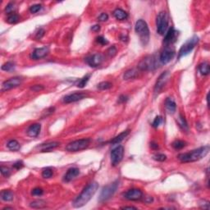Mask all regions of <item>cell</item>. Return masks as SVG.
I'll use <instances>...</instances> for the list:
<instances>
[{"instance_id":"cell-1","label":"cell","mask_w":210,"mask_h":210,"mask_svg":"<svg viewBox=\"0 0 210 210\" xmlns=\"http://www.w3.org/2000/svg\"><path fill=\"white\" fill-rule=\"evenodd\" d=\"M98 188V184L97 182H93L90 183L87 186L85 187L81 193L73 200V207L74 208H81V207L85 205L90 200L91 198L94 195Z\"/></svg>"},{"instance_id":"cell-2","label":"cell","mask_w":210,"mask_h":210,"mask_svg":"<svg viewBox=\"0 0 210 210\" xmlns=\"http://www.w3.org/2000/svg\"><path fill=\"white\" fill-rule=\"evenodd\" d=\"M209 146L206 145L203 147H200L196 150H192L188 153H184L178 155V159L182 163H192L200 160L208 154Z\"/></svg>"},{"instance_id":"cell-3","label":"cell","mask_w":210,"mask_h":210,"mask_svg":"<svg viewBox=\"0 0 210 210\" xmlns=\"http://www.w3.org/2000/svg\"><path fill=\"white\" fill-rule=\"evenodd\" d=\"M135 30L136 34L140 36V41L143 45H147L150 40V30H149L147 23L142 19L138 20L135 23Z\"/></svg>"},{"instance_id":"cell-4","label":"cell","mask_w":210,"mask_h":210,"mask_svg":"<svg viewBox=\"0 0 210 210\" xmlns=\"http://www.w3.org/2000/svg\"><path fill=\"white\" fill-rule=\"evenodd\" d=\"M118 186H119V182L116 181V182H112L111 184L103 187L100 193V195H99V198H98L99 202L102 203V202H104V201L109 199L115 194V192L118 188Z\"/></svg>"},{"instance_id":"cell-5","label":"cell","mask_w":210,"mask_h":210,"mask_svg":"<svg viewBox=\"0 0 210 210\" xmlns=\"http://www.w3.org/2000/svg\"><path fill=\"white\" fill-rule=\"evenodd\" d=\"M198 42L199 37L197 35H194L193 37L187 40L186 42L181 47L180 50L178 52V59H181L182 57L186 56L190 53H191V51L194 49V48L198 44Z\"/></svg>"},{"instance_id":"cell-6","label":"cell","mask_w":210,"mask_h":210,"mask_svg":"<svg viewBox=\"0 0 210 210\" xmlns=\"http://www.w3.org/2000/svg\"><path fill=\"white\" fill-rule=\"evenodd\" d=\"M157 31L159 35H164L168 31V16L166 12H159L156 19Z\"/></svg>"},{"instance_id":"cell-7","label":"cell","mask_w":210,"mask_h":210,"mask_svg":"<svg viewBox=\"0 0 210 210\" xmlns=\"http://www.w3.org/2000/svg\"><path fill=\"white\" fill-rule=\"evenodd\" d=\"M90 144V139H81V140H74L67 145L66 150L69 152H78L85 150L86 148H88Z\"/></svg>"},{"instance_id":"cell-8","label":"cell","mask_w":210,"mask_h":210,"mask_svg":"<svg viewBox=\"0 0 210 210\" xmlns=\"http://www.w3.org/2000/svg\"><path fill=\"white\" fill-rule=\"evenodd\" d=\"M138 68L141 71H153L157 68L156 59L154 56H147L140 61Z\"/></svg>"},{"instance_id":"cell-9","label":"cell","mask_w":210,"mask_h":210,"mask_svg":"<svg viewBox=\"0 0 210 210\" xmlns=\"http://www.w3.org/2000/svg\"><path fill=\"white\" fill-rule=\"evenodd\" d=\"M124 155V148L121 145H118L117 148H115L111 152V162L112 166H117L121 163L123 159Z\"/></svg>"},{"instance_id":"cell-10","label":"cell","mask_w":210,"mask_h":210,"mask_svg":"<svg viewBox=\"0 0 210 210\" xmlns=\"http://www.w3.org/2000/svg\"><path fill=\"white\" fill-rule=\"evenodd\" d=\"M170 77L171 75L169 72H164L159 76V77L157 80L155 86H154V93L159 94L161 92L162 90L164 89V86L166 85V84L168 83V80L170 79Z\"/></svg>"},{"instance_id":"cell-11","label":"cell","mask_w":210,"mask_h":210,"mask_svg":"<svg viewBox=\"0 0 210 210\" xmlns=\"http://www.w3.org/2000/svg\"><path fill=\"white\" fill-rule=\"evenodd\" d=\"M22 82V78L19 77H12V78H10V79L5 81L2 85V91L5 90H9L11 89H13V88H16V87H18L21 84Z\"/></svg>"},{"instance_id":"cell-12","label":"cell","mask_w":210,"mask_h":210,"mask_svg":"<svg viewBox=\"0 0 210 210\" xmlns=\"http://www.w3.org/2000/svg\"><path fill=\"white\" fill-rule=\"evenodd\" d=\"M103 56L101 54H94L85 59V63L91 68H97L103 63Z\"/></svg>"},{"instance_id":"cell-13","label":"cell","mask_w":210,"mask_h":210,"mask_svg":"<svg viewBox=\"0 0 210 210\" xmlns=\"http://www.w3.org/2000/svg\"><path fill=\"white\" fill-rule=\"evenodd\" d=\"M88 94L85 92H75V93L69 94L63 98V102L66 103H74L77 101L81 100L83 98H86Z\"/></svg>"},{"instance_id":"cell-14","label":"cell","mask_w":210,"mask_h":210,"mask_svg":"<svg viewBox=\"0 0 210 210\" xmlns=\"http://www.w3.org/2000/svg\"><path fill=\"white\" fill-rule=\"evenodd\" d=\"M174 56H175V50L172 49L171 48H166L160 54L159 61L163 64H167L174 58Z\"/></svg>"},{"instance_id":"cell-15","label":"cell","mask_w":210,"mask_h":210,"mask_svg":"<svg viewBox=\"0 0 210 210\" xmlns=\"http://www.w3.org/2000/svg\"><path fill=\"white\" fill-rule=\"evenodd\" d=\"M124 198L128 199V200L136 201L140 200V199L142 198L143 193L142 191L139 189H131L127 190V191L123 195Z\"/></svg>"},{"instance_id":"cell-16","label":"cell","mask_w":210,"mask_h":210,"mask_svg":"<svg viewBox=\"0 0 210 210\" xmlns=\"http://www.w3.org/2000/svg\"><path fill=\"white\" fill-rule=\"evenodd\" d=\"M49 53V47L45 46L42 47V48H38V49H35L34 51L31 53L30 54V58L34 60H38V59H43L46 57Z\"/></svg>"},{"instance_id":"cell-17","label":"cell","mask_w":210,"mask_h":210,"mask_svg":"<svg viewBox=\"0 0 210 210\" xmlns=\"http://www.w3.org/2000/svg\"><path fill=\"white\" fill-rule=\"evenodd\" d=\"M177 37V32L176 31L173 27H171L166 32L165 37H164V43L165 45H170L176 41V39Z\"/></svg>"},{"instance_id":"cell-18","label":"cell","mask_w":210,"mask_h":210,"mask_svg":"<svg viewBox=\"0 0 210 210\" xmlns=\"http://www.w3.org/2000/svg\"><path fill=\"white\" fill-rule=\"evenodd\" d=\"M80 174V170L77 168H69L68 172L65 173V175L63 176V181L65 182H69L72 181L75 177Z\"/></svg>"},{"instance_id":"cell-19","label":"cell","mask_w":210,"mask_h":210,"mask_svg":"<svg viewBox=\"0 0 210 210\" xmlns=\"http://www.w3.org/2000/svg\"><path fill=\"white\" fill-rule=\"evenodd\" d=\"M41 130V125L40 123H35L30 125L27 130V135L30 137H36L40 132Z\"/></svg>"},{"instance_id":"cell-20","label":"cell","mask_w":210,"mask_h":210,"mask_svg":"<svg viewBox=\"0 0 210 210\" xmlns=\"http://www.w3.org/2000/svg\"><path fill=\"white\" fill-rule=\"evenodd\" d=\"M165 107L167 111L171 114L174 113L177 110V104H176L175 101L173 100L172 98H168L166 99Z\"/></svg>"},{"instance_id":"cell-21","label":"cell","mask_w":210,"mask_h":210,"mask_svg":"<svg viewBox=\"0 0 210 210\" xmlns=\"http://www.w3.org/2000/svg\"><path fill=\"white\" fill-rule=\"evenodd\" d=\"M129 133H130V130H126V131H122L121 133H120L119 135H117V136H115L112 140H111V141H110V143L111 144H112V145H116V144H118V143H120L121 141H122V140L125 139V138L127 136V135H129Z\"/></svg>"},{"instance_id":"cell-22","label":"cell","mask_w":210,"mask_h":210,"mask_svg":"<svg viewBox=\"0 0 210 210\" xmlns=\"http://www.w3.org/2000/svg\"><path fill=\"white\" fill-rule=\"evenodd\" d=\"M60 145V143L56 142V141H54V142H49L47 143V144H43L41 146H40V149L42 150V152H47L50 151L53 149H55V148L59 147Z\"/></svg>"},{"instance_id":"cell-23","label":"cell","mask_w":210,"mask_h":210,"mask_svg":"<svg viewBox=\"0 0 210 210\" xmlns=\"http://www.w3.org/2000/svg\"><path fill=\"white\" fill-rule=\"evenodd\" d=\"M0 196H1L2 200L8 202V201H12V199H13V198H14V194H13V192L9 190H2V191L1 192Z\"/></svg>"},{"instance_id":"cell-24","label":"cell","mask_w":210,"mask_h":210,"mask_svg":"<svg viewBox=\"0 0 210 210\" xmlns=\"http://www.w3.org/2000/svg\"><path fill=\"white\" fill-rule=\"evenodd\" d=\"M113 16L117 20H125V19L127 18V13H126L124 10L121 9V8H117V9L114 10V12H113Z\"/></svg>"},{"instance_id":"cell-25","label":"cell","mask_w":210,"mask_h":210,"mask_svg":"<svg viewBox=\"0 0 210 210\" xmlns=\"http://www.w3.org/2000/svg\"><path fill=\"white\" fill-rule=\"evenodd\" d=\"M7 147L11 151H18L20 150V148H21V145H20L17 140H11L7 142Z\"/></svg>"},{"instance_id":"cell-26","label":"cell","mask_w":210,"mask_h":210,"mask_svg":"<svg viewBox=\"0 0 210 210\" xmlns=\"http://www.w3.org/2000/svg\"><path fill=\"white\" fill-rule=\"evenodd\" d=\"M199 72L203 76H207L210 72V68L209 64L208 63H201L200 65L199 66Z\"/></svg>"},{"instance_id":"cell-27","label":"cell","mask_w":210,"mask_h":210,"mask_svg":"<svg viewBox=\"0 0 210 210\" xmlns=\"http://www.w3.org/2000/svg\"><path fill=\"white\" fill-rule=\"evenodd\" d=\"M138 76V72L135 69H130V70L126 71V72L124 73L123 78L124 80H130L134 79Z\"/></svg>"},{"instance_id":"cell-28","label":"cell","mask_w":210,"mask_h":210,"mask_svg":"<svg viewBox=\"0 0 210 210\" xmlns=\"http://www.w3.org/2000/svg\"><path fill=\"white\" fill-rule=\"evenodd\" d=\"M30 206V208H43L46 206V203H45V201L39 199V200H35L31 202Z\"/></svg>"},{"instance_id":"cell-29","label":"cell","mask_w":210,"mask_h":210,"mask_svg":"<svg viewBox=\"0 0 210 210\" xmlns=\"http://www.w3.org/2000/svg\"><path fill=\"white\" fill-rule=\"evenodd\" d=\"M178 124L179 126L182 127L183 130L188 131V124H187L186 121L185 119V117L182 116V114L179 115V118H178Z\"/></svg>"},{"instance_id":"cell-30","label":"cell","mask_w":210,"mask_h":210,"mask_svg":"<svg viewBox=\"0 0 210 210\" xmlns=\"http://www.w3.org/2000/svg\"><path fill=\"white\" fill-rule=\"evenodd\" d=\"M19 20H20L19 16L17 14H15V13H12V14H10L9 16H7V23H9V24L16 23V22H18Z\"/></svg>"},{"instance_id":"cell-31","label":"cell","mask_w":210,"mask_h":210,"mask_svg":"<svg viewBox=\"0 0 210 210\" xmlns=\"http://www.w3.org/2000/svg\"><path fill=\"white\" fill-rule=\"evenodd\" d=\"M90 74H88V75H85L83 78L80 80V81L78 82V84H77V87H79V88H83V87L85 86V85L87 84V82L89 81L90 78Z\"/></svg>"},{"instance_id":"cell-32","label":"cell","mask_w":210,"mask_h":210,"mask_svg":"<svg viewBox=\"0 0 210 210\" xmlns=\"http://www.w3.org/2000/svg\"><path fill=\"white\" fill-rule=\"evenodd\" d=\"M112 83L109 81H103L100 82L99 84L98 85V89L100 90H106L110 89L112 87Z\"/></svg>"},{"instance_id":"cell-33","label":"cell","mask_w":210,"mask_h":210,"mask_svg":"<svg viewBox=\"0 0 210 210\" xmlns=\"http://www.w3.org/2000/svg\"><path fill=\"white\" fill-rule=\"evenodd\" d=\"M54 173H53V170H52L51 168H44L42 171V177L45 179H48V178L52 177Z\"/></svg>"},{"instance_id":"cell-34","label":"cell","mask_w":210,"mask_h":210,"mask_svg":"<svg viewBox=\"0 0 210 210\" xmlns=\"http://www.w3.org/2000/svg\"><path fill=\"white\" fill-rule=\"evenodd\" d=\"M186 146V142L183 140H176L173 143V147L175 150H182Z\"/></svg>"},{"instance_id":"cell-35","label":"cell","mask_w":210,"mask_h":210,"mask_svg":"<svg viewBox=\"0 0 210 210\" xmlns=\"http://www.w3.org/2000/svg\"><path fill=\"white\" fill-rule=\"evenodd\" d=\"M14 68V63H12V62H7V63H4L3 65L2 66V71H6V72H9V71L12 70Z\"/></svg>"},{"instance_id":"cell-36","label":"cell","mask_w":210,"mask_h":210,"mask_svg":"<svg viewBox=\"0 0 210 210\" xmlns=\"http://www.w3.org/2000/svg\"><path fill=\"white\" fill-rule=\"evenodd\" d=\"M153 159H154L155 161L164 162L166 159H167V156H166L165 154H155Z\"/></svg>"},{"instance_id":"cell-37","label":"cell","mask_w":210,"mask_h":210,"mask_svg":"<svg viewBox=\"0 0 210 210\" xmlns=\"http://www.w3.org/2000/svg\"><path fill=\"white\" fill-rule=\"evenodd\" d=\"M0 171H1L2 175L6 177H8L10 176V173H11V171H10L9 168H7V167H3V166H1Z\"/></svg>"},{"instance_id":"cell-38","label":"cell","mask_w":210,"mask_h":210,"mask_svg":"<svg viewBox=\"0 0 210 210\" xmlns=\"http://www.w3.org/2000/svg\"><path fill=\"white\" fill-rule=\"evenodd\" d=\"M41 4H34L32 5L31 7H30V13H36V12H38L39 11H40V9H41Z\"/></svg>"},{"instance_id":"cell-39","label":"cell","mask_w":210,"mask_h":210,"mask_svg":"<svg viewBox=\"0 0 210 210\" xmlns=\"http://www.w3.org/2000/svg\"><path fill=\"white\" fill-rule=\"evenodd\" d=\"M43 193H44V190H43L41 188H40V187H36V188H35V189H33L32 191H31L32 195H35V196L42 195Z\"/></svg>"},{"instance_id":"cell-40","label":"cell","mask_w":210,"mask_h":210,"mask_svg":"<svg viewBox=\"0 0 210 210\" xmlns=\"http://www.w3.org/2000/svg\"><path fill=\"white\" fill-rule=\"evenodd\" d=\"M14 9H15L14 3L10 2V3H8V4L7 5V7L5 8V11H6L7 13H8V14H12V12L14 11Z\"/></svg>"},{"instance_id":"cell-41","label":"cell","mask_w":210,"mask_h":210,"mask_svg":"<svg viewBox=\"0 0 210 210\" xmlns=\"http://www.w3.org/2000/svg\"><path fill=\"white\" fill-rule=\"evenodd\" d=\"M117 53V50L116 49V47L115 46H112L110 47L109 49H107V54H108V56L109 57H114Z\"/></svg>"},{"instance_id":"cell-42","label":"cell","mask_w":210,"mask_h":210,"mask_svg":"<svg viewBox=\"0 0 210 210\" xmlns=\"http://www.w3.org/2000/svg\"><path fill=\"white\" fill-rule=\"evenodd\" d=\"M44 89H45V87L43 86L42 85H35L30 87V90L34 92H40Z\"/></svg>"},{"instance_id":"cell-43","label":"cell","mask_w":210,"mask_h":210,"mask_svg":"<svg viewBox=\"0 0 210 210\" xmlns=\"http://www.w3.org/2000/svg\"><path fill=\"white\" fill-rule=\"evenodd\" d=\"M96 41L102 45H106L108 44V41L104 37H103V36H98V37L96 38Z\"/></svg>"},{"instance_id":"cell-44","label":"cell","mask_w":210,"mask_h":210,"mask_svg":"<svg viewBox=\"0 0 210 210\" xmlns=\"http://www.w3.org/2000/svg\"><path fill=\"white\" fill-rule=\"evenodd\" d=\"M44 35H45V30L42 28L39 29V30H37L36 34H35V39L40 40V39H41V38L44 36Z\"/></svg>"},{"instance_id":"cell-45","label":"cell","mask_w":210,"mask_h":210,"mask_svg":"<svg viewBox=\"0 0 210 210\" xmlns=\"http://www.w3.org/2000/svg\"><path fill=\"white\" fill-rule=\"evenodd\" d=\"M160 122H161V117H159V116H157L156 117H155V119H154V121H153V126L154 127H158V126H159V124H160Z\"/></svg>"},{"instance_id":"cell-46","label":"cell","mask_w":210,"mask_h":210,"mask_svg":"<svg viewBox=\"0 0 210 210\" xmlns=\"http://www.w3.org/2000/svg\"><path fill=\"white\" fill-rule=\"evenodd\" d=\"M23 166H24L23 162L17 161V162H16L14 164H13V168H14L15 169H16V170H19V169H21V168H23Z\"/></svg>"},{"instance_id":"cell-47","label":"cell","mask_w":210,"mask_h":210,"mask_svg":"<svg viewBox=\"0 0 210 210\" xmlns=\"http://www.w3.org/2000/svg\"><path fill=\"white\" fill-rule=\"evenodd\" d=\"M199 204H200V207L202 208H207V209L209 208V202H208V201L202 200Z\"/></svg>"},{"instance_id":"cell-48","label":"cell","mask_w":210,"mask_h":210,"mask_svg":"<svg viewBox=\"0 0 210 210\" xmlns=\"http://www.w3.org/2000/svg\"><path fill=\"white\" fill-rule=\"evenodd\" d=\"M108 19V15L107 13H102L100 16H98V20L100 21H106Z\"/></svg>"},{"instance_id":"cell-49","label":"cell","mask_w":210,"mask_h":210,"mask_svg":"<svg viewBox=\"0 0 210 210\" xmlns=\"http://www.w3.org/2000/svg\"><path fill=\"white\" fill-rule=\"evenodd\" d=\"M126 100H127V97L125 95H121L119 97V98H118V102L119 103H125Z\"/></svg>"},{"instance_id":"cell-50","label":"cell","mask_w":210,"mask_h":210,"mask_svg":"<svg viewBox=\"0 0 210 210\" xmlns=\"http://www.w3.org/2000/svg\"><path fill=\"white\" fill-rule=\"evenodd\" d=\"M55 110V108L54 107H49V109L46 110V112H45V115L46 116H48V115H50L52 114L53 112H54V111Z\"/></svg>"},{"instance_id":"cell-51","label":"cell","mask_w":210,"mask_h":210,"mask_svg":"<svg viewBox=\"0 0 210 210\" xmlns=\"http://www.w3.org/2000/svg\"><path fill=\"white\" fill-rule=\"evenodd\" d=\"M91 30H93V31H94V32H98V30H100V26H98V25H95V26H92Z\"/></svg>"},{"instance_id":"cell-52","label":"cell","mask_w":210,"mask_h":210,"mask_svg":"<svg viewBox=\"0 0 210 210\" xmlns=\"http://www.w3.org/2000/svg\"><path fill=\"white\" fill-rule=\"evenodd\" d=\"M150 147H151L152 149H154V150H157V149L159 148V145H157L156 143L152 142V143H150Z\"/></svg>"},{"instance_id":"cell-53","label":"cell","mask_w":210,"mask_h":210,"mask_svg":"<svg viewBox=\"0 0 210 210\" xmlns=\"http://www.w3.org/2000/svg\"><path fill=\"white\" fill-rule=\"evenodd\" d=\"M121 208L122 209H137V208H135V207H133V206H124Z\"/></svg>"}]
</instances>
